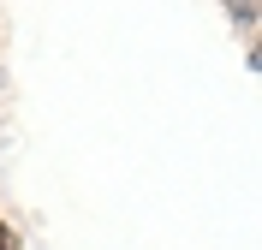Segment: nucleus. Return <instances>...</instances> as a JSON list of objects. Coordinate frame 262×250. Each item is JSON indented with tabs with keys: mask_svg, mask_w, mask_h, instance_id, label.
I'll return each mask as SVG.
<instances>
[{
	"mask_svg": "<svg viewBox=\"0 0 262 250\" xmlns=\"http://www.w3.org/2000/svg\"><path fill=\"white\" fill-rule=\"evenodd\" d=\"M0 250H24V238H18V226H6V220H0Z\"/></svg>",
	"mask_w": 262,
	"mask_h": 250,
	"instance_id": "nucleus-1",
	"label": "nucleus"
}]
</instances>
